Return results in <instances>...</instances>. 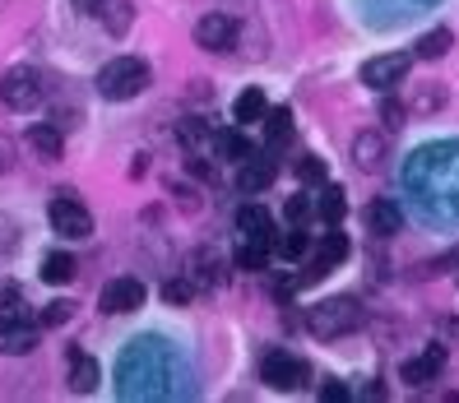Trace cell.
Wrapping results in <instances>:
<instances>
[{
  "label": "cell",
  "mask_w": 459,
  "mask_h": 403,
  "mask_svg": "<svg viewBox=\"0 0 459 403\" xmlns=\"http://www.w3.org/2000/svg\"><path fill=\"white\" fill-rule=\"evenodd\" d=\"M307 330L330 343V339H343V334H358L362 330V306L353 297H325L307 311Z\"/></svg>",
  "instance_id": "1"
},
{
  "label": "cell",
  "mask_w": 459,
  "mask_h": 403,
  "mask_svg": "<svg viewBox=\"0 0 459 403\" xmlns=\"http://www.w3.org/2000/svg\"><path fill=\"white\" fill-rule=\"evenodd\" d=\"M149 89V65L140 56H117L98 70V93L107 102H130Z\"/></svg>",
  "instance_id": "2"
},
{
  "label": "cell",
  "mask_w": 459,
  "mask_h": 403,
  "mask_svg": "<svg viewBox=\"0 0 459 403\" xmlns=\"http://www.w3.org/2000/svg\"><path fill=\"white\" fill-rule=\"evenodd\" d=\"M0 102H5L10 112H33L42 102V74L29 70V65L5 70V79H0Z\"/></svg>",
  "instance_id": "3"
},
{
  "label": "cell",
  "mask_w": 459,
  "mask_h": 403,
  "mask_svg": "<svg viewBox=\"0 0 459 403\" xmlns=\"http://www.w3.org/2000/svg\"><path fill=\"white\" fill-rule=\"evenodd\" d=\"M47 219H51V227H56L61 236H70V241H84V236H93V213L79 204L70 191H61L56 200L47 204Z\"/></svg>",
  "instance_id": "4"
},
{
  "label": "cell",
  "mask_w": 459,
  "mask_h": 403,
  "mask_svg": "<svg viewBox=\"0 0 459 403\" xmlns=\"http://www.w3.org/2000/svg\"><path fill=\"white\" fill-rule=\"evenodd\" d=\"M409 70H413V56H403V51H390V56H371L362 65V84L376 89V93H390L399 84H409Z\"/></svg>",
  "instance_id": "5"
},
{
  "label": "cell",
  "mask_w": 459,
  "mask_h": 403,
  "mask_svg": "<svg viewBox=\"0 0 459 403\" xmlns=\"http://www.w3.org/2000/svg\"><path fill=\"white\" fill-rule=\"evenodd\" d=\"M307 362L302 357H292V353H269L264 366H260V381L269 390H279V394H292V390H302L307 385Z\"/></svg>",
  "instance_id": "6"
},
{
  "label": "cell",
  "mask_w": 459,
  "mask_h": 403,
  "mask_svg": "<svg viewBox=\"0 0 459 403\" xmlns=\"http://www.w3.org/2000/svg\"><path fill=\"white\" fill-rule=\"evenodd\" d=\"M74 10L98 19L112 38H126L130 23H134V5H130V0H74Z\"/></svg>",
  "instance_id": "7"
},
{
  "label": "cell",
  "mask_w": 459,
  "mask_h": 403,
  "mask_svg": "<svg viewBox=\"0 0 459 403\" xmlns=\"http://www.w3.org/2000/svg\"><path fill=\"white\" fill-rule=\"evenodd\" d=\"M144 297H149V287L140 283V279H112L102 287V297H98V306L107 311V315H130V311H140L144 306Z\"/></svg>",
  "instance_id": "8"
},
{
  "label": "cell",
  "mask_w": 459,
  "mask_h": 403,
  "mask_svg": "<svg viewBox=\"0 0 459 403\" xmlns=\"http://www.w3.org/2000/svg\"><path fill=\"white\" fill-rule=\"evenodd\" d=\"M441 371H446V347H441V343H427L418 357H409V362L399 366V381L413 385V390H422V385H431V381H441Z\"/></svg>",
  "instance_id": "9"
},
{
  "label": "cell",
  "mask_w": 459,
  "mask_h": 403,
  "mask_svg": "<svg viewBox=\"0 0 459 403\" xmlns=\"http://www.w3.org/2000/svg\"><path fill=\"white\" fill-rule=\"evenodd\" d=\"M195 47L200 51H232L237 47V19L232 14H204L200 23H195Z\"/></svg>",
  "instance_id": "10"
},
{
  "label": "cell",
  "mask_w": 459,
  "mask_h": 403,
  "mask_svg": "<svg viewBox=\"0 0 459 403\" xmlns=\"http://www.w3.org/2000/svg\"><path fill=\"white\" fill-rule=\"evenodd\" d=\"M385 158H390V144H385L381 130H362L353 140V167L358 172H381Z\"/></svg>",
  "instance_id": "11"
},
{
  "label": "cell",
  "mask_w": 459,
  "mask_h": 403,
  "mask_svg": "<svg viewBox=\"0 0 459 403\" xmlns=\"http://www.w3.org/2000/svg\"><path fill=\"white\" fill-rule=\"evenodd\" d=\"M274 176H279V167L269 163V158H247V163L237 167V191L241 195H260V191H269V185H274Z\"/></svg>",
  "instance_id": "12"
},
{
  "label": "cell",
  "mask_w": 459,
  "mask_h": 403,
  "mask_svg": "<svg viewBox=\"0 0 459 403\" xmlns=\"http://www.w3.org/2000/svg\"><path fill=\"white\" fill-rule=\"evenodd\" d=\"M237 232L247 241H260V246H274V219L260 204H241L237 209Z\"/></svg>",
  "instance_id": "13"
},
{
  "label": "cell",
  "mask_w": 459,
  "mask_h": 403,
  "mask_svg": "<svg viewBox=\"0 0 459 403\" xmlns=\"http://www.w3.org/2000/svg\"><path fill=\"white\" fill-rule=\"evenodd\" d=\"M38 347V330L29 320H0V353L5 357H23Z\"/></svg>",
  "instance_id": "14"
},
{
  "label": "cell",
  "mask_w": 459,
  "mask_h": 403,
  "mask_svg": "<svg viewBox=\"0 0 459 403\" xmlns=\"http://www.w3.org/2000/svg\"><path fill=\"white\" fill-rule=\"evenodd\" d=\"M362 219H367V227H371L376 236H394V232H403V209H399L394 200H371Z\"/></svg>",
  "instance_id": "15"
},
{
  "label": "cell",
  "mask_w": 459,
  "mask_h": 403,
  "mask_svg": "<svg viewBox=\"0 0 459 403\" xmlns=\"http://www.w3.org/2000/svg\"><path fill=\"white\" fill-rule=\"evenodd\" d=\"M70 390L74 394H93L98 390V381H102V366L89 357V353H79V347H70Z\"/></svg>",
  "instance_id": "16"
},
{
  "label": "cell",
  "mask_w": 459,
  "mask_h": 403,
  "mask_svg": "<svg viewBox=\"0 0 459 403\" xmlns=\"http://www.w3.org/2000/svg\"><path fill=\"white\" fill-rule=\"evenodd\" d=\"M348 260V236L343 232H330L325 241H320V255L307 264V279H320L325 269H334V264H343Z\"/></svg>",
  "instance_id": "17"
},
{
  "label": "cell",
  "mask_w": 459,
  "mask_h": 403,
  "mask_svg": "<svg viewBox=\"0 0 459 403\" xmlns=\"http://www.w3.org/2000/svg\"><path fill=\"white\" fill-rule=\"evenodd\" d=\"M186 279H191V283H195L200 292H213V287L223 283L219 255H213V251H195V255H191V269H186Z\"/></svg>",
  "instance_id": "18"
},
{
  "label": "cell",
  "mask_w": 459,
  "mask_h": 403,
  "mask_svg": "<svg viewBox=\"0 0 459 403\" xmlns=\"http://www.w3.org/2000/svg\"><path fill=\"white\" fill-rule=\"evenodd\" d=\"M29 149L42 158V163H56V158L65 153L61 125H33V130H29Z\"/></svg>",
  "instance_id": "19"
},
{
  "label": "cell",
  "mask_w": 459,
  "mask_h": 403,
  "mask_svg": "<svg viewBox=\"0 0 459 403\" xmlns=\"http://www.w3.org/2000/svg\"><path fill=\"white\" fill-rule=\"evenodd\" d=\"M213 153L228 158V163H247L255 149H251V140L241 130H219V134H213Z\"/></svg>",
  "instance_id": "20"
},
{
  "label": "cell",
  "mask_w": 459,
  "mask_h": 403,
  "mask_svg": "<svg viewBox=\"0 0 459 403\" xmlns=\"http://www.w3.org/2000/svg\"><path fill=\"white\" fill-rule=\"evenodd\" d=\"M292 130H297L292 107H269V116H264V140L274 144V149H283V144L292 140Z\"/></svg>",
  "instance_id": "21"
},
{
  "label": "cell",
  "mask_w": 459,
  "mask_h": 403,
  "mask_svg": "<svg viewBox=\"0 0 459 403\" xmlns=\"http://www.w3.org/2000/svg\"><path fill=\"white\" fill-rule=\"evenodd\" d=\"M232 116H237V125H251V121H264L269 116V98L260 93V89H247L237 102H232Z\"/></svg>",
  "instance_id": "22"
},
{
  "label": "cell",
  "mask_w": 459,
  "mask_h": 403,
  "mask_svg": "<svg viewBox=\"0 0 459 403\" xmlns=\"http://www.w3.org/2000/svg\"><path fill=\"white\" fill-rule=\"evenodd\" d=\"M441 107H446V89L441 84H418L413 89V102H409L413 116H437Z\"/></svg>",
  "instance_id": "23"
},
{
  "label": "cell",
  "mask_w": 459,
  "mask_h": 403,
  "mask_svg": "<svg viewBox=\"0 0 459 403\" xmlns=\"http://www.w3.org/2000/svg\"><path fill=\"white\" fill-rule=\"evenodd\" d=\"M74 274H79V264H74V255H65V251H51V255L42 260V279H47V283H56V287L70 283Z\"/></svg>",
  "instance_id": "24"
},
{
  "label": "cell",
  "mask_w": 459,
  "mask_h": 403,
  "mask_svg": "<svg viewBox=\"0 0 459 403\" xmlns=\"http://www.w3.org/2000/svg\"><path fill=\"white\" fill-rule=\"evenodd\" d=\"M450 47H455V33H450V29H431V33H427V38L418 42L413 61H441Z\"/></svg>",
  "instance_id": "25"
},
{
  "label": "cell",
  "mask_w": 459,
  "mask_h": 403,
  "mask_svg": "<svg viewBox=\"0 0 459 403\" xmlns=\"http://www.w3.org/2000/svg\"><path fill=\"white\" fill-rule=\"evenodd\" d=\"M177 140L191 149V153H204V144H213V134H209V125H204L200 116H186V121L177 125Z\"/></svg>",
  "instance_id": "26"
},
{
  "label": "cell",
  "mask_w": 459,
  "mask_h": 403,
  "mask_svg": "<svg viewBox=\"0 0 459 403\" xmlns=\"http://www.w3.org/2000/svg\"><path fill=\"white\" fill-rule=\"evenodd\" d=\"M316 213H320V219H325L330 227L343 219V213H348V200H343L339 185H320V204H316Z\"/></svg>",
  "instance_id": "27"
},
{
  "label": "cell",
  "mask_w": 459,
  "mask_h": 403,
  "mask_svg": "<svg viewBox=\"0 0 459 403\" xmlns=\"http://www.w3.org/2000/svg\"><path fill=\"white\" fill-rule=\"evenodd\" d=\"M274 251H279L283 260H307V255H311V236H307L302 227H292L288 236H274Z\"/></svg>",
  "instance_id": "28"
},
{
  "label": "cell",
  "mask_w": 459,
  "mask_h": 403,
  "mask_svg": "<svg viewBox=\"0 0 459 403\" xmlns=\"http://www.w3.org/2000/svg\"><path fill=\"white\" fill-rule=\"evenodd\" d=\"M23 306H29V302H23L19 287H0V320H29Z\"/></svg>",
  "instance_id": "29"
},
{
  "label": "cell",
  "mask_w": 459,
  "mask_h": 403,
  "mask_svg": "<svg viewBox=\"0 0 459 403\" xmlns=\"http://www.w3.org/2000/svg\"><path fill=\"white\" fill-rule=\"evenodd\" d=\"M195 292H200V287H195L191 279H168V283H163V297H168V306H186V302L195 297Z\"/></svg>",
  "instance_id": "30"
},
{
  "label": "cell",
  "mask_w": 459,
  "mask_h": 403,
  "mask_svg": "<svg viewBox=\"0 0 459 403\" xmlns=\"http://www.w3.org/2000/svg\"><path fill=\"white\" fill-rule=\"evenodd\" d=\"M70 315H74V306H70V302H47V306H42V315H38V325H42V330H61Z\"/></svg>",
  "instance_id": "31"
},
{
  "label": "cell",
  "mask_w": 459,
  "mask_h": 403,
  "mask_svg": "<svg viewBox=\"0 0 459 403\" xmlns=\"http://www.w3.org/2000/svg\"><path fill=\"white\" fill-rule=\"evenodd\" d=\"M297 176H302L307 185H325V163H320L316 153H302L297 158Z\"/></svg>",
  "instance_id": "32"
},
{
  "label": "cell",
  "mask_w": 459,
  "mask_h": 403,
  "mask_svg": "<svg viewBox=\"0 0 459 403\" xmlns=\"http://www.w3.org/2000/svg\"><path fill=\"white\" fill-rule=\"evenodd\" d=\"M264 260H269V246H260V241H247V246L237 251V264L251 269V274H255V269H264Z\"/></svg>",
  "instance_id": "33"
},
{
  "label": "cell",
  "mask_w": 459,
  "mask_h": 403,
  "mask_svg": "<svg viewBox=\"0 0 459 403\" xmlns=\"http://www.w3.org/2000/svg\"><path fill=\"white\" fill-rule=\"evenodd\" d=\"M403 116H409V107H403L399 98H385V102H381V121H385V130H399Z\"/></svg>",
  "instance_id": "34"
},
{
  "label": "cell",
  "mask_w": 459,
  "mask_h": 403,
  "mask_svg": "<svg viewBox=\"0 0 459 403\" xmlns=\"http://www.w3.org/2000/svg\"><path fill=\"white\" fill-rule=\"evenodd\" d=\"M307 213H311V200H307V195H292V200L283 204V219H288V223H302Z\"/></svg>",
  "instance_id": "35"
},
{
  "label": "cell",
  "mask_w": 459,
  "mask_h": 403,
  "mask_svg": "<svg viewBox=\"0 0 459 403\" xmlns=\"http://www.w3.org/2000/svg\"><path fill=\"white\" fill-rule=\"evenodd\" d=\"M320 399H325V403H330V399L343 403V399H348V385H343V381H325V385H320Z\"/></svg>",
  "instance_id": "36"
},
{
  "label": "cell",
  "mask_w": 459,
  "mask_h": 403,
  "mask_svg": "<svg viewBox=\"0 0 459 403\" xmlns=\"http://www.w3.org/2000/svg\"><path fill=\"white\" fill-rule=\"evenodd\" d=\"M10 167H14V144L0 134V172H10Z\"/></svg>",
  "instance_id": "37"
},
{
  "label": "cell",
  "mask_w": 459,
  "mask_h": 403,
  "mask_svg": "<svg viewBox=\"0 0 459 403\" xmlns=\"http://www.w3.org/2000/svg\"><path fill=\"white\" fill-rule=\"evenodd\" d=\"M418 5H431V0H418Z\"/></svg>",
  "instance_id": "38"
}]
</instances>
